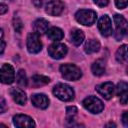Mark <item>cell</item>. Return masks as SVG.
<instances>
[{"label": "cell", "mask_w": 128, "mask_h": 128, "mask_svg": "<svg viewBox=\"0 0 128 128\" xmlns=\"http://www.w3.org/2000/svg\"><path fill=\"white\" fill-rule=\"evenodd\" d=\"M122 122H123V124H124L125 127L128 126V119H127V112L126 111L122 114Z\"/></svg>", "instance_id": "31"}, {"label": "cell", "mask_w": 128, "mask_h": 128, "mask_svg": "<svg viewBox=\"0 0 128 128\" xmlns=\"http://www.w3.org/2000/svg\"><path fill=\"white\" fill-rule=\"evenodd\" d=\"M48 26H49V23L48 21H46L45 19L43 18H40V19H37L34 24H33V29H34V32L37 33V34H44L45 32H47L48 30Z\"/></svg>", "instance_id": "15"}, {"label": "cell", "mask_w": 128, "mask_h": 128, "mask_svg": "<svg viewBox=\"0 0 128 128\" xmlns=\"http://www.w3.org/2000/svg\"><path fill=\"white\" fill-rule=\"evenodd\" d=\"M33 1V4L36 6V7H41L43 4H44V2H45V0H32Z\"/></svg>", "instance_id": "32"}, {"label": "cell", "mask_w": 128, "mask_h": 128, "mask_svg": "<svg viewBox=\"0 0 128 128\" xmlns=\"http://www.w3.org/2000/svg\"><path fill=\"white\" fill-rule=\"evenodd\" d=\"M127 97H128V93L127 92L120 95V102H121V104H123V105L127 104Z\"/></svg>", "instance_id": "29"}, {"label": "cell", "mask_w": 128, "mask_h": 128, "mask_svg": "<svg viewBox=\"0 0 128 128\" xmlns=\"http://www.w3.org/2000/svg\"><path fill=\"white\" fill-rule=\"evenodd\" d=\"M84 37H85L84 33L79 29H75L70 33V40L75 46H79L80 44H82Z\"/></svg>", "instance_id": "17"}, {"label": "cell", "mask_w": 128, "mask_h": 128, "mask_svg": "<svg viewBox=\"0 0 128 128\" xmlns=\"http://www.w3.org/2000/svg\"><path fill=\"white\" fill-rule=\"evenodd\" d=\"M93 1H94V3H95L97 6H99V7H105V6H107L108 3H109V0H93Z\"/></svg>", "instance_id": "28"}, {"label": "cell", "mask_w": 128, "mask_h": 128, "mask_svg": "<svg viewBox=\"0 0 128 128\" xmlns=\"http://www.w3.org/2000/svg\"><path fill=\"white\" fill-rule=\"evenodd\" d=\"M8 11V7L4 3H0V14H5Z\"/></svg>", "instance_id": "30"}, {"label": "cell", "mask_w": 128, "mask_h": 128, "mask_svg": "<svg viewBox=\"0 0 128 128\" xmlns=\"http://www.w3.org/2000/svg\"><path fill=\"white\" fill-rule=\"evenodd\" d=\"M114 23H115V27H116V31H115V38L116 40H120L122 39L128 30V23L127 20L119 14H115L113 17Z\"/></svg>", "instance_id": "5"}, {"label": "cell", "mask_w": 128, "mask_h": 128, "mask_svg": "<svg viewBox=\"0 0 128 128\" xmlns=\"http://www.w3.org/2000/svg\"><path fill=\"white\" fill-rule=\"evenodd\" d=\"M96 91L102 97H104L105 99L109 100V99H111L113 97L115 88H114V85H113L112 82H105V83L97 85L96 86Z\"/></svg>", "instance_id": "11"}, {"label": "cell", "mask_w": 128, "mask_h": 128, "mask_svg": "<svg viewBox=\"0 0 128 128\" xmlns=\"http://www.w3.org/2000/svg\"><path fill=\"white\" fill-rule=\"evenodd\" d=\"M82 104L85 107V109H87L89 112L93 114H98L104 109L103 102L95 96H88L83 100Z\"/></svg>", "instance_id": "4"}, {"label": "cell", "mask_w": 128, "mask_h": 128, "mask_svg": "<svg viewBox=\"0 0 128 128\" xmlns=\"http://www.w3.org/2000/svg\"><path fill=\"white\" fill-rule=\"evenodd\" d=\"M109 126H113V127H115L116 125H115L114 123H111V122H110V123H108V124H106V127H109Z\"/></svg>", "instance_id": "34"}, {"label": "cell", "mask_w": 128, "mask_h": 128, "mask_svg": "<svg viewBox=\"0 0 128 128\" xmlns=\"http://www.w3.org/2000/svg\"><path fill=\"white\" fill-rule=\"evenodd\" d=\"M116 60L120 63H125L127 61V45H122L116 51Z\"/></svg>", "instance_id": "21"}, {"label": "cell", "mask_w": 128, "mask_h": 128, "mask_svg": "<svg viewBox=\"0 0 128 128\" xmlns=\"http://www.w3.org/2000/svg\"><path fill=\"white\" fill-rule=\"evenodd\" d=\"M13 123L16 127H35L36 124L33 119L24 114H17L13 117Z\"/></svg>", "instance_id": "12"}, {"label": "cell", "mask_w": 128, "mask_h": 128, "mask_svg": "<svg viewBox=\"0 0 128 128\" xmlns=\"http://www.w3.org/2000/svg\"><path fill=\"white\" fill-rule=\"evenodd\" d=\"M77 108L75 106H69L66 108V115H67V120L68 121H73L75 120V116L77 115Z\"/></svg>", "instance_id": "23"}, {"label": "cell", "mask_w": 128, "mask_h": 128, "mask_svg": "<svg viewBox=\"0 0 128 128\" xmlns=\"http://www.w3.org/2000/svg\"><path fill=\"white\" fill-rule=\"evenodd\" d=\"M98 29L101 32V34L105 37L110 36L113 32L112 30V24H111V19L108 15L102 16L99 21H98Z\"/></svg>", "instance_id": "10"}, {"label": "cell", "mask_w": 128, "mask_h": 128, "mask_svg": "<svg viewBox=\"0 0 128 128\" xmlns=\"http://www.w3.org/2000/svg\"><path fill=\"white\" fill-rule=\"evenodd\" d=\"M75 18L80 24L85 25V26H90L96 21L97 14L93 10L82 9V10L77 11V13L75 14Z\"/></svg>", "instance_id": "3"}, {"label": "cell", "mask_w": 128, "mask_h": 128, "mask_svg": "<svg viewBox=\"0 0 128 128\" xmlns=\"http://www.w3.org/2000/svg\"><path fill=\"white\" fill-rule=\"evenodd\" d=\"M64 10V3L61 0H52L45 6V11L51 16H58Z\"/></svg>", "instance_id": "9"}, {"label": "cell", "mask_w": 128, "mask_h": 128, "mask_svg": "<svg viewBox=\"0 0 128 128\" xmlns=\"http://www.w3.org/2000/svg\"><path fill=\"white\" fill-rule=\"evenodd\" d=\"M32 104L40 109H46L49 105V99L44 94H34L31 97Z\"/></svg>", "instance_id": "13"}, {"label": "cell", "mask_w": 128, "mask_h": 128, "mask_svg": "<svg viewBox=\"0 0 128 128\" xmlns=\"http://www.w3.org/2000/svg\"><path fill=\"white\" fill-rule=\"evenodd\" d=\"M53 94L62 101H71L74 99L75 93L74 90L67 84L59 83L54 86L53 88Z\"/></svg>", "instance_id": "1"}, {"label": "cell", "mask_w": 128, "mask_h": 128, "mask_svg": "<svg viewBox=\"0 0 128 128\" xmlns=\"http://www.w3.org/2000/svg\"><path fill=\"white\" fill-rule=\"evenodd\" d=\"M5 46L6 43L4 41V33H3V29L0 28V54H2L5 50Z\"/></svg>", "instance_id": "26"}, {"label": "cell", "mask_w": 128, "mask_h": 128, "mask_svg": "<svg viewBox=\"0 0 128 128\" xmlns=\"http://www.w3.org/2000/svg\"><path fill=\"white\" fill-rule=\"evenodd\" d=\"M68 48L65 44L55 42L48 47V53L53 59H61L67 54Z\"/></svg>", "instance_id": "7"}, {"label": "cell", "mask_w": 128, "mask_h": 128, "mask_svg": "<svg viewBox=\"0 0 128 128\" xmlns=\"http://www.w3.org/2000/svg\"><path fill=\"white\" fill-rule=\"evenodd\" d=\"M99 49H100V43L98 40H95V39L88 40L84 45V51L87 54H92V53L98 52Z\"/></svg>", "instance_id": "16"}, {"label": "cell", "mask_w": 128, "mask_h": 128, "mask_svg": "<svg viewBox=\"0 0 128 128\" xmlns=\"http://www.w3.org/2000/svg\"><path fill=\"white\" fill-rule=\"evenodd\" d=\"M41 49H42V43L40 41L39 34H37L35 32L28 34V36H27V50L32 54H36V53L40 52Z\"/></svg>", "instance_id": "6"}, {"label": "cell", "mask_w": 128, "mask_h": 128, "mask_svg": "<svg viewBox=\"0 0 128 128\" xmlns=\"http://www.w3.org/2000/svg\"><path fill=\"white\" fill-rule=\"evenodd\" d=\"M127 88H128V85L125 81H120L117 85V88H116V93L117 95H121L123 93H126L127 92Z\"/></svg>", "instance_id": "25"}, {"label": "cell", "mask_w": 128, "mask_h": 128, "mask_svg": "<svg viewBox=\"0 0 128 128\" xmlns=\"http://www.w3.org/2000/svg\"><path fill=\"white\" fill-rule=\"evenodd\" d=\"M60 72L62 76L69 81L78 80L82 76V72L80 68H78L74 64H63L60 66Z\"/></svg>", "instance_id": "2"}, {"label": "cell", "mask_w": 128, "mask_h": 128, "mask_svg": "<svg viewBox=\"0 0 128 128\" xmlns=\"http://www.w3.org/2000/svg\"><path fill=\"white\" fill-rule=\"evenodd\" d=\"M10 1H11V0H10Z\"/></svg>", "instance_id": "35"}, {"label": "cell", "mask_w": 128, "mask_h": 128, "mask_svg": "<svg viewBox=\"0 0 128 128\" xmlns=\"http://www.w3.org/2000/svg\"><path fill=\"white\" fill-rule=\"evenodd\" d=\"M92 73L95 76H101L105 73V64L102 60H96L91 66Z\"/></svg>", "instance_id": "19"}, {"label": "cell", "mask_w": 128, "mask_h": 128, "mask_svg": "<svg viewBox=\"0 0 128 128\" xmlns=\"http://www.w3.org/2000/svg\"><path fill=\"white\" fill-rule=\"evenodd\" d=\"M47 35H48V38H50L53 41H59L64 37L63 31L58 27H51L50 29H48Z\"/></svg>", "instance_id": "18"}, {"label": "cell", "mask_w": 128, "mask_h": 128, "mask_svg": "<svg viewBox=\"0 0 128 128\" xmlns=\"http://www.w3.org/2000/svg\"><path fill=\"white\" fill-rule=\"evenodd\" d=\"M5 109H6V107H5V103H4V101H2V103H0V114L3 113V112L5 111Z\"/></svg>", "instance_id": "33"}, {"label": "cell", "mask_w": 128, "mask_h": 128, "mask_svg": "<svg viewBox=\"0 0 128 128\" xmlns=\"http://www.w3.org/2000/svg\"><path fill=\"white\" fill-rule=\"evenodd\" d=\"M115 4L117 6V8L119 9H124L127 7V0H116Z\"/></svg>", "instance_id": "27"}, {"label": "cell", "mask_w": 128, "mask_h": 128, "mask_svg": "<svg viewBox=\"0 0 128 128\" xmlns=\"http://www.w3.org/2000/svg\"><path fill=\"white\" fill-rule=\"evenodd\" d=\"M16 80H17V83L20 87H26L27 86V77H26L25 71L23 69H20L17 72Z\"/></svg>", "instance_id": "22"}, {"label": "cell", "mask_w": 128, "mask_h": 128, "mask_svg": "<svg viewBox=\"0 0 128 128\" xmlns=\"http://www.w3.org/2000/svg\"><path fill=\"white\" fill-rule=\"evenodd\" d=\"M15 80V71L10 64H4L0 69V81L4 84H12Z\"/></svg>", "instance_id": "8"}, {"label": "cell", "mask_w": 128, "mask_h": 128, "mask_svg": "<svg viewBox=\"0 0 128 128\" xmlns=\"http://www.w3.org/2000/svg\"><path fill=\"white\" fill-rule=\"evenodd\" d=\"M50 82L49 77H46L44 75H34L32 77V85L35 87H39V86H43L46 85Z\"/></svg>", "instance_id": "20"}, {"label": "cell", "mask_w": 128, "mask_h": 128, "mask_svg": "<svg viewBox=\"0 0 128 128\" xmlns=\"http://www.w3.org/2000/svg\"><path fill=\"white\" fill-rule=\"evenodd\" d=\"M13 27H14V30L17 33H20L22 31V29H23V23H22L21 19L16 15L13 18Z\"/></svg>", "instance_id": "24"}, {"label": "cell", "mask_w": 128, "mask_h": 128, "mask_svg": "<svg viewBox=\"0 0 128 128\" xmlns=\"http://www.w3.org/2000/svg\"><path fill=\"white\" fill-rule=\"evenodd\" d=\"M11 96H12L13 100L19 105H25V103L27 101V96H26L25 92L18 88H14L11 90Z\"/></svg>", "instance_id": "14"}]
</instances>
